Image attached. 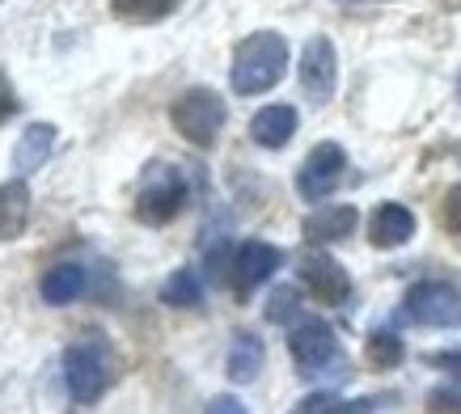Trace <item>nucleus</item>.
Here are the masks:
<instances>
[{"label":"nucleus","instance_id":"nucleus-1","mask_svg":"<svg viewBox=\"0 0 461 414\" xmlns=\"http://www.w3.org/2000/svg\"><path fill=\"white\" fill-rule=\"evenodd\" d=\"M288 72V39L276 30H258L233 51V72L229 81L241 97L267 94L271 85H280V76Z\"/></svg>","mask_w":461,"mask_h":414},{"label":"nucleus","instance_id":"nucleus-7","mask_svg":"<svg viewBox=\"0 0 461 414\" xmlns=\"http://www.w3.org/2000/svg\"><path fill=\"white\" fill-rule=\"evenodd\" d=\"M280 263H284V254L276 246H267V241H241L238 254H233V266H229L238 301L254 296V292L263 288L267 279L280 271Z\"/></svg>","mask_w":461,"mask_h":414},{"label":"nucleus","instance_id":"nucleus-13","mask_svg":"<svg viewBox=\"0 0 461 414\" xmlns=\"http://www.w3.org/2000/svg\"><path fill=\"white\" fill-rule=\"evenodd\" d=\"M30 224V186L26 178H14L0 186V241H17Z\"/></svg>","mask_w":461,"mask_h":414},{"label":"nucleus","instance_id":"nucleus-15","mask_svg":"<svg viewBox=\"0 0 461 414\" xmlns=\"http://www.w3.org/2000/svg\"><path fill=\"white\" fill-rule=\"evenodd\" d=\"M356 224H360L356 207H318V212L305 220V241H313V246L343 241V237L356 233Z\"/></svg>","mask_w":461,"mask_h":414},{"label":"nucleus","instance_id":"nucleus-21","mask_svg":"<svg viewBox=\"0 0 461 414\" xmlns=\"http://www.w3.org/2000/svg\"><path fill=\"white\" fill-rule=\"evenodd\" d=\"M293 414H343V401H339L335 393H313V398H305Z\"/></svg>","mask_w":461,"mask_h":414},{"label":"nucleus","instance_id":"nucleus-23","mask_svg":"<svg viewBox=\"0 0 461 414\" xmlns=\"http://www.w3.org/2000/svg\"><path fill=\"white\" fill-rule=\"evenodd\" d=\"M445 224L453 233H461V186H453V191L445 194Z\"/></svg>","mask_w":461,"mask_h":414},{"label":"nucleus","instance_id":"nucleus-12","mask_svg":"<svg viewBox=\"0 0 461 414\" xmlns=\"http://www.w3.org/2000/svg\"><path fill=\"white\" fill-rule=\"evenodd\" d=\"M296 136V111L288 102H276V106H263L250 123V140L258 148H284L288 140Z\"/></svg>","mask_w":461,"mask_h":414},{"label":"nucleus","instance_id":"nucleus-22","mask_svg":"<svg viewBox=\"0 0 461 414\" xmlns=\"http://www.w3.org/2000/svg\"><path fill=\"white\" fill-rule=\"evenodd\" d=\"M296 313V292L293 288H284L271 296V304H267V321H288Z\"/></svg>","mask_w":461,"mask_h":414},{"label":"nucleus","instance_id":"nucleus-11","mask_svg":"<svg viewBox=\"0 0 461 414\" xmlns=\"http://www.w3.org/2000/svg\"><path fill=\"white\" fill-rule=\"evenodd\" d=\"M411 233H415V216L402 203H381L368 220V241L377 249H398L402 241H411Z\"/></svg>","mask_w":461,"mask_h":414},{"label":"nucleus","instance_id":"nucleus-20","mask_svg":"<svg viewBox=\"0 0 461 414\" xmlns=\"http://www.w3.org/2000/svg\"><path fill=\"white\" fill-rule=\"evenodd\" d=\"M402 356H406V346H402L398 334L377 330L373 338H368V364H373V368H398Z\"/></svg>","mask_w":461,"mask_h":414},{"label":"nucleus","instance_id":"nucleus-16","mask_svg":"<svg viewBox=\"0 0 461 414\" xmlns=\"http://www.w3.org/2000/svg\"><path fill=\"white\" fill-rule=\"evenodd\" d=\"M39 292H42V301H47V304H72L85 292V271L77 263L51 266V271L42 275Z\"/></svg>","mask_w":461,"mask_h":414},{"label":"nucleus","instance_id":"nucleus-10","mask_svg":"<svg viewBox=\"0 0 461 414\" xmlns=\"http://www.w3.org/2000/svg\"><path fill=\"white\" fill-rule=\"evenodd\" d=\"M301 284L318 304H343L351 292L348 271L330 258V254H305L301 258Z\"/></svg>","mask_w":461,"mask_h":414},{"label":"nucleus","instance_id":"nucleus-18","mask_svg":"<svg viewBox=\"0 0 461 414\" xmlns=\"http://www.w3.org/2000/svg\"><path fill=\"white\" fill-rule=\"evenodd\" d=\"M114 17L123 22H136V26H153V22H166L182 0H111Z\"/></svg>","mask_w":461,"mask_h":414},{"label":"nucleus","instance_id":"nucleus-6","mask_svg":"<svg viewBox=\"0 0 461 414\" xmlns=\"http://www.w3.org/2000/svg\"><path fill=\"white\" fill-rule=\"evenodd\" d=\"M406 318L420 326H457L461 321V296L453 284L428 279L406 292Z\"/></svg>","mask_w":461,"mask_h":414},{"label":"nucleus","instance_id":"nucleus-17","mask_svg":"<svg viewBox=\"0 0 461 414\" xmlns=\"http://www.w3.org/2000/svg\"><path fill=\"white\" fill-rule=\"evenodd\" d=\"M263 343H258V334H238L233 338V351H229V381H254V376L263 373Z\"/></svg>","mask_w":461,"mask_h":414},{"label":"nucleus","instance_id":"nucleus-28","mask_svg":"<svg viewBox=\"0 0 461 414\" xmlns=\"http://www.w3.org/2000/svg\"><path fill=\"white\" fill-rule=\"evenodd\" d=\"M457 94H461V85H457Z\"/></svg>","mask_w":461,"mask_h":414},{"label":"nucleus","instance_id":"nucleus-8","mask_svg":"<svg viewBox=\"0 0 461 414\" xmlns=\"http://www.w3.org/2000/svg\"><path fill=\"white\" fill-rule=\"evenodd\" d=\"M335 81H339V59H335V42L318 34L305 42L301 51V89L309 94V102L326 106L335 97Z\"/></svg>","mask_w":461,"mask_h":414},{"label":"nucleus","instance_id":"nucleus-24","mask_svg":"<svg viewBox=\"0 0 461 414\" xmlns=\"http://www.w3.org/2000/svg\"><path fill=\"white\" fill-rule=\"evenodd\" d=\"M208 414H246V406H241L233 393H221V398L208 401Z\"/></svg>","mask_w":461,"mask_h":414},{"label":"nucleus","instance_id":"nucleus-2","mask_svg":"<svg viewBox=\"0 0 461 414\" xmlns=\"http://www.w3.org/2000/svg\"><path fill=\"white\" fill-rule=\"evenodd\" d=\"M169 119H174L182 140H191L195 148H212L216 136H221L224 119H229V111H224L221 94H212V89H186L169 106Z\"/></svg>","mask_w":461,"mask_h":414},{"label":"nucleus","instance_id":"nucleus-25","mask_svg":"<svg viewBox=\"0 0 461 414\" xmlns=\"http://www.w3.org/2000/svg\"><path fill=\"white\" fill-rule=\"evenodd\" d=\"M14 111H17V97H14V89H9V81H5V72H0V123L14 119Z\"/></svg>","mask_w":461,"mask_h":414},{"label":"nucleus","instance_id":"nucleus-14","mask_svg":"<svg viewBox=\"0 0 461 414\" xmlns=\"http://www.w3.org/2000/svg\"><path fill=\"white\" fill-rule=\"evenodd\" d=\"M51 148H56V127L51 123H30L26 131H22V140H17V148H14L17 178H26V174H34L39 166H47Z\"/></svg>","mask_w":461,"mask_h":414},{"label":"nucleus","instance_id":"nucleus-5","mask_svg":"<svg viewBox=\"0 0 461 414\" xmlns=\"http://www.w3.org/2000/svg\"><path fill=\"white\" fill-rule=\"evenodd\" d=\"M288 351H293L296 368L305 376H313V373H326L339 359V338L321 318H305L296 321L293 334H288Z\"/></svg>","mask_w":461,"mask_h":414},{"label":"nucleus","instance_id":"nucleus-27","mask_svg":"<svg viewBox=\"0 0 461 414\" xmlns=\"http://www.w3.org/2000/svg\"><path fill=\"white\" fill-rule=\"evenodd\" d=\"M445 398H453V401H461V389H453V393H445Z\"/></svg>","mask_w":461,"mask_h":414},{"label":"nucleus","instance_id":"nucleus-19","mask_svg":"<svg viewBox=\"0 0 461 414\" xmlns=\"http://www.w3.org/2000/svg\"><path fill=\"white\" fill-rule=\"evenodd\" d=\"M161 301L174 304V309H195L203 301V288H199V279L191 271H174V275L161 284Z\"/></svg>","mask_w":461,"mask_h":414},{"label":"nucleus","instance_id":"nucleus-26","mask_svg":"<svg viewBox=\"0 0 461 414\" xmlns=\"http://www.w3.org/2000/svg\"><path fill=\"white\" fill-rule=\"evenodd\" d=\"M432 364H440V368H453V373H461V356H453V351H445V356H432Z\"/></svg>","mask_w":461,"mask_h":414},{"label":"nucleus","instance_id":"nucleus-9","mask_svg":"<svg viewBox=\"0 0 461 414\" xmlns=\"http://www.w3.org/2000/svg\"><path fill=\"white\" fill-rule=\"evenodd\" d=\"M186 203V186H182L178 174L169 169H153L149 182L140 186V199H136V216L144 224H169Z\"/></svg>","mask_w":461,"mask_h":414},{"label":"nucleus","instance_id":"nucleus-4","mask_svg":"<svg viewBox=\"0 0 461 414\" xmlns=\"http://www.w3.org/2000/svg\"><path fill=\"white\" fill-rule=\"evenodd\" d=\"M343 169H348V152L326 140V144H318V148L301 161V169H296V194H301L305 203H321V199L343 182Z\"/></svg>","mask_w":461,"mask_h":414},{"label":"nucleus","instance_id":"nucleus-3","mask_svg":"<svg viewBox=\"0 0 461 414\" xmlns=\"http://www.w3.org/2000/svg\"><path fill=\"white\" fill-rule=\"evenodd\" d=\"M64 385H68V393L77 401H85V406L106 393V385H111V364H106L98 343H77L64 351Z\"/></svg>","mask_w":461,"mask_h":414}]
</instances>
